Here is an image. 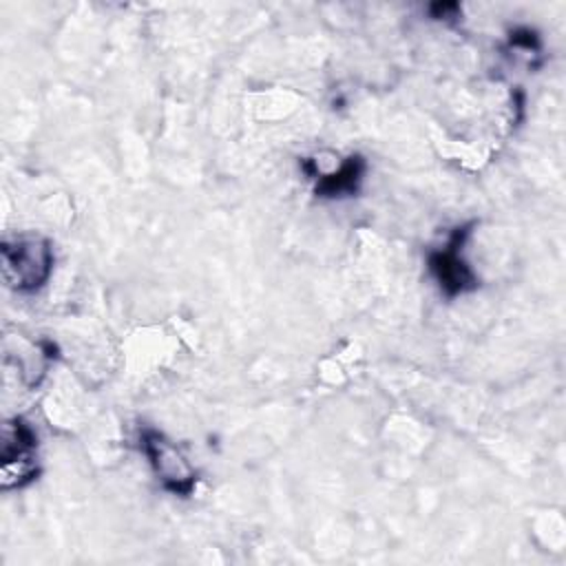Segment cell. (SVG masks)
Segmentation results:
<instances>
[{
	"label": "cell",
	"mask_w": 566,
	"mask_h": 566,
	"mask_svg": "<svg viewBox=\"0 0 566 566\" xmlns=\"http://www.w3.org/2000/svg\"><path fill=\"white\" fill-rule=\"evenodd\" d=\"M2 276L18 292L40 290L53 272L55 254L49 239L31 234L2 241Z\"/></svg>",
	"instance_id": "6da1fadb"
},
{
	"label": "cell",
	"mask_w": 566,
	"mask_h": 566,
	"mask_svg": "<svg viewBox=\"0 0 566 566\" xmlns=\"http://www.w3.org/2000/svg\"><path fill=\"white\" fill-rule=\"evenodd\" d=\"M38 438L31 424L22 418H11L2 424L0 438V484L4 491L20 489L33 482L38 467Z\"/></svg>",
	"instance_id": "7a4b0ae2"
},
{
	"label": "cell",
	"mask_w": 566,
	"mask_h": 566,
	"mask_svg": "<svg viewBox=\"0 0 566 566\" xmlns=\"http://www.w3.org/2000/svg\"><path fill=\"white\" fill-rule=\"evenodd\" d=\"M139 442H142V451L148 458L153 473L157 475L159 484L166 491H170L172 495H181V497H188L195 493L197 471L190 467V462L175 447L172 440H168L157 429H142Z\"/></svg>",
	"instance_id": "3957f363"
},
{
	"label": "cell",
	"mask_w": 566,
	"mask_h": 566,
	"mask_svg": "<svg viewBox=\"0 0 566 566\" xmlns=\"http://www.w3.org/2000/svg\"><path fill=\"white\" fill-rule=\"evenodd\" d=\"M471 228H473V223L455 228L451 232V237L447 239V243L442 248L429 252V259H427L429 272L433 274L440 290L449 298L478 287V276L471 270V265L467 263V259L462 256L464 243L471 234Z\"/></svg>",
	"instance_id": "277c9868"
},
{
	"label": "cell",
	"mask_w": 566,
	"mask_h": 566,
	"mask_svg": "<svg viewBox=\"0 0 566 566\" xmlns=\"http://www.w3.org/2000/svg\"><path fill=\"white\" fill-rule=\"evenodd\" d=\"M367 170V161L363 159V155H349L338 170L327 172V175H314L316 177V186L314 192L318 197H345V195H356L363 181V175Z\"/></svg>",
	"instance_id": "5b68a950"
}]
</instances>
